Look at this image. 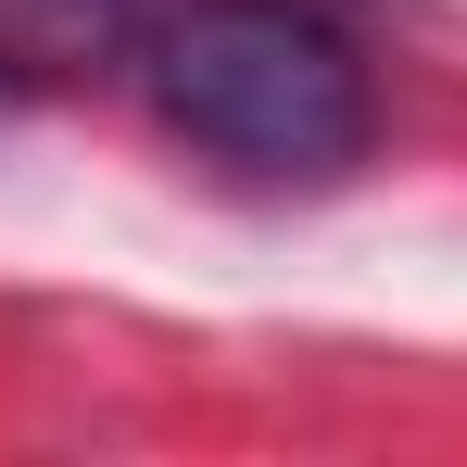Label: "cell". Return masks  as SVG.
I'll return each mask as SVG.
<instances>
[{
	"label": "cell",
	"instance_id": "6da1fadb",
	"mask_svg": "<svg viewBox=\"0 0 467 467\" xmlns=\"http://www.w3.org/2000/svg\"><path fill=\"white\" fill-rule=\"evenodd\" d=\"M152 114L253 190H328L379 140L367 51L304 0H164L140 38Z\"/></svg>",
	"mask_w": 467,
	"mask_h": 467
},
{
	"label": "cell",
	"instance_id": "7a4b0ae2",
	"mask_svg": "<svg viewBox=\"0 0 467 467\" xmlns=\"http://www.w3.org/2000/svg\"><path fill=\"white\" fill-rule=\"evenodd\" d=\"M152 0H0V51L51 64V51H140Z\"/></svg>",
	"mask_w": 467,
	"mask_h": 467
},
{
	"label": "cell",
	"instance_id": "3957f363",
	"mask_svg": "<svg viewBox=\"0 0 467 467\" xmlns=\"http://www.w3.org/2000/svg\"><path fill=\"white\" fill-rule=\"evenodd\" d=\"M13 77H26V64H13V51H0V101H13Z\"/></svg>",
	"mask_w": 467,
	"mask_h": 467
}]
</instances>
